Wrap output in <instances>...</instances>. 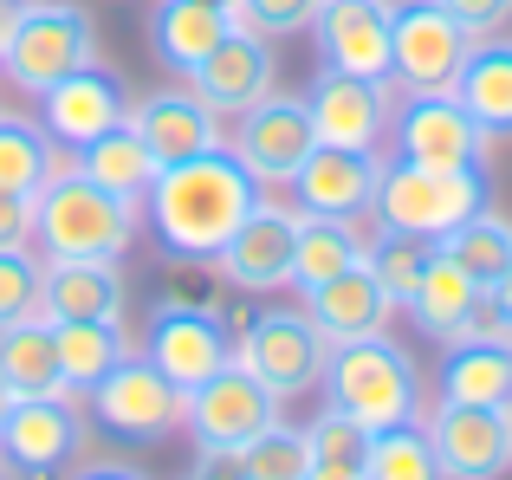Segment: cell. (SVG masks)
I'll return each instance as SVG.
<instances>
[{
  "mask_svg": "<svg viewBox=\"0 0 512 480\" xmlns=\"http://www.w3.org/2000/svg\"><path fill=\"white\" fill-rule=\"evenodd\" d=\"M260 195H266V182L221 143V150H201V156L156 169L150 195H143V215H150L156 247L175 266H214V253L234 240V228L253 215Z\"/></svg>",
  "mask_w": 512,
  "mask_h": 480,
  "instance_id": "6da1fadb",
  "label": "cell"
},
{
  "mask_svg": "<svg viewBox=\"0 0 512 480\" xmlns=\"http://www.w3.org/2000/svg\"><path fill=\"white\" fill-rule=\"evenodd\" d=\"M318 383H325V403L344 409L363 435H383V429H396V422H422V377H415V357L402 351L389 331L331 344Z\"/></svg>",
  "mask_w": 512,
  "mask_h": 480,
  "instance_id": "7a4b0ae2",
  "label": "cell"
},
{
  "mask_svg": "<svg viewBox=\"0 0 512 480\" xmlns=\"http://www.w3.org/2000/svg\"><path fill=\"white\" fill-rule=\"evenodd\" d=\"M33 240L46 260H124L137 240V202L111 195L78 163H65L33 195Z\"/></svg>",
  "mask_w": 512,
  "mask_h": 480,
  "instance_id": "3957f363",
  "label": "cell"
},
{
  "mask_svg": "<svg viewBox=\"0 0 512 480\" xmlns=\"http://www.w3.org/2000/svg\"><path fill=\"white\" fill-rule=\"evenodd\" d=\"M493 208V176L487 169H428V163H383V182H376V228L383 234H415L435 247L441 234H454L467 215Z\"/></svg>",
  "mask_w": 512,
  "mask_h": 480,
  "instance_id": "277c9868",
  "label": "cell"
},
{
  "mask_svg": "<svg viewBox=\"0 0 512 480\" xmlns=\"http://www.w3.org/2000/svg\"><path fill=\"white\" fill-rule=\"evenodd\" d=\"M98 59V26H91L85 7L72 0H26L20 20H13V39L0 52V72L13 78V91H46L59 85L65 72Z\"/></svg>",
  "mask_w": 512,
  "mask_h": 480,
  "instance_id": "5b68a950",
  "label": "cell"
},
{
  "mask_svg": "<svg viewBox=\"0 0 512 480\" xmlns=\"http://www.w3.org/2000/svg\"><path fill=\"white\" fill-rule=\"evenodd\" d=\"M234 338H240V318L221 312L214 299H163L150 312V331H143V357L175 390H195L214 370L234 364Z\"/></svg>",
  "mask_w": 512,
  "mask_h": 480,
  "instance_id": "8992f818",
  "label": "cell"
},
{
  "mask_svg": "<svg viewBox=\"0 0 512 480\" xmlns=\"http://www.w3.org/2000/svg\"><path fill=\"white\" fill-rule=\"evenodd\" d=\"M474 33L441 0H396L389 7V85L396 91H454Z\"/></svg>",
  "mask_w": 512,
  "mask_h": 480,
  "instance_id": "52a82bcc",
  "label": "cell"
},
{
  "mask_svg": "<svg viewBox=\"0 0 512 480\" xmlns=\"http://www.w3.org/2000/svg\"><path fill=\"white\" fill-rule=\"evenodd\" d=\"M234 357L279 396V403H292V396L318 390L325 357H331V338L305 318V305H299V312H292V305H266V312H253L247 325H240Z\"/></svg>",
  "mask_w": 512,
  "mask_h": 480,
  "instance_id": "ba28073f",
  "label": "cell"
},
{
  "mask_svg": "<svg viewBox=\"0 0 512 480\" xmlns=\"http://www.w3.org/2000/svg\"><path fill=\"white\" fill-rule=\"evenodd\" d=\"M85 403H91L98 435H111V442H124V448H150V442H163V435L182 429L188 390H175V383L150 364V357L130 351L124 364H117L111 377H104L98 390L85 396Z\"/></svg>",
  "mask_w": 512,
  "mask_h": 480,
  "instance_id": "9c48e42d",
  "label": "cell"
},
{
  "mask_svg": "<svg viewBox=\"0 0 512 480\" xmlns=\"http://www.w3.org/2000/svg\"><path fill=\"white\" fill-rule=\"evenodd\" d=\"M402 163H428V169H487L493 137L467 117V104L454 91H402V111L389 117Z\"/></svg>",
  "mask_w": 512,
  "mask_h": 480,
  "instance_id": "30bf717a",
  "label": "cell"
},
{
  "mask_svg": "<svg viewBox=\"0 0 512 480\" xmlns=\"http://www.w3.org/2000/svg\"><path fill=\"white\" fill-rule=\"evenodd\" d=\"M85 435L91 422L78 396H13L7 422H0V455L20 480H46L85 455Z\"/></svg>",
  "mask_w": 512,
  "mask_h": 480,
  "instance_id": "8fae6325",
  "label": "cell"
},
{
  "mask_svg": "<svg viewBox=\"0 0 512 480\" xmlns=\"http://www.w3.org/2000/svg\"><path fill=\"white\" fill-rule=\"evenodd\" d=\"M422 435L441 461V480H506L512 468V409L428 403Z\"/></svg>",
  "mask_w": 512,
  "mask_h": 480,
  "instance_id": "7c38bea8",
  "label": "cell"
},
{
  "mask_svg": "<svg viewBox=\"0 0 512 480\" xmlns=\"http://www.w3.org/2000/svg\"><path fill=\"white\" fill-rule=\"evenodd\" d=\"M227 150H234L266 189H286V182L299 176V163L318 150L305 98L299 91H273V98H260L253 111H240L234 130H227Z\"/></svg>",
  "mask_w": 512,
  "mask_h": 480,
  "instance_id": "4fadbf2b",
  "label": "cell"
},
{
  "mask_svg": "<svg viewBox=\"0 0 512 480\" xmlns=\"http://www.w3.org/2000/svg\"><path fill=\"white\" fill-rule=\"evenodd\" d=\"M273 422H279V396L266 390L240 357L227 370H214L208 383H195L188 403H182V429L195 435V442H221V448H247L253 435L273 429Z\"/></svg>",
  "mask_w": 512,
  "mask_h": 480,
  "instance_id": "5bb4252c",
  "label": "cell"
},
{
  "mask_svg": "<svg viewBox=\"0 0 512 480\" xmlns=\"http://www.w3.org/2000/svg\"><path fill=\"white\" fill-rule=\"evenodd\" d=\"M292 240H299V208L260 195L253 215L234 228V240L214 253V273H221L234 292H253V299L286 292L292 286Z\"/></svg>",
  "mask_w": 512,
  "mask_h": 480,
  "instance_id": "9a60e30c",
  "label": "cell"
},
{
  "mask_svg": "<svg viewBox=\"0 0 512 480\" xmlns=\"http://www.w3.org/2000/svg\"><path fill=\"white\" fill-rule=\"evenodd\" d=\"M396 85H376V78H350V72H331L318 65V78L299 91L305 98V117H312V137L318 143H338V150H376L389 137V104Z\"/></svg>",
  "mask_w": 512,
  "mask_h": 480,
  "instance_id": "2e32d148",
  "label": "cell"
},
{
  "mask_svg": "<svg viewBox=\"0 0 512 480\" xmlns=\"http://www.w3.org/2000/svg\"><path fill=\"white\" fill-rule=\"evenodd\" d=\"M124 117H130V85L111 72V65H98V59L39 91V124L52 130L59 150H85L91 137L117 130Z\"/></svg>",
  "mask_w": 512,
  "mask_h": 480,
  "instance_id": "e0dca14e",
  "label": "cell"
},
{
  "mask_svg": "<svg viewBox=\"0 0 512 480\" xmlns=\"http://www.w3.org/2000/svg\"><path fill=\"white\" fill-rule=\"evenodd\" d=\"M376 182H383V156H376V150H338V143H318L286 189H292V208H299V215L363 221L370 202H376Z\"/></svg>",
  "mask_w": 512,
  "mask_h": 480,
  "instance_id": "ac0fdd59",
  "label": "cell"
},
{
  "mask_svg": "<svg viewBox=\"0 0 512 480\" xmlns=\"http://www.w3.org/2000/svg\"><path fill=\"white\" fill-rule=\"evenodd\" d=\"M318 65L389 85V0H325L312 20Z\"/></svg>",
  "mask_w": 512,
  "mask_h": 480,
  "instance_id": "d6986e66",
  "label": "cell"
},
{
  "mask_svg": "<svg viewBox=\"0 0 512 480\" xmlns=\"http://www.w3.org/2000/svg\"><path fill=\"white\" fill-rule=\"evenodd\" d=\"M124 124L150 143L156 163H182V156H201V150H221V143H227V117L214 111L195 85H188V91H150V98H130Z\"/></svg>",
  "mask_w": 512,
  "mask_h": 480,
  "instance_id": "ffe728a7",
  "label": "cell"
},
{
  "mask_svg": "<svg viewBox=\"0 0 512 480\" xmlns=\"http://www.w3.org/2000/svg\"><path fill=\"white\" fill-rule=\"evenodd\" d=\"M188 85H195L221 117H240V111H253L260 98H273V91H279V52H273V39L234 26V33H227L221 46L195 65Z\"/></svg>",
  "mask_w": 512,
  "mask_h": 480,
  "instance_id": "44dd1931",
  "label": "cell"
},
{
  "mask_svg": "<svg viewBox=\"0 0 512 480\" xmlns=\"http://www.w3.org/2000/svg\"><path fill=\"white\" fill-rule=\"evenodd\" d=\"M39 312L52 325H65V318H124L130 279L117 260H46V273H39Z\"/></svg>",
  "mask_w": 512,
  "mask_h": 480,
  "instance_id": "7402d4cb",
  "label": "cell"
},
{
  "mask_svg": "<svg viewBox=\"0 0 512 480\" xmlns=\"http://www.w3.org/2000/svg\"><path fill=\"white\" fill-rule=\"evenodd\" d=\"M305 299V318H312L318 331H325L331 344H350V338H370V331H383L389 325V292L376 286V273H370V260H357V266H344V273H331V279H318L312 292H299Z\"/></svg>",
  "mask_w": 512,
  "mask_h": 480,
  "instance_id": "603a6c76",
  "label": "cell"
},
{
  "mask_svg": "<svg viewBox=\"0 0 512 480\" xmlns=\"http://www.w3.org/2000/svg\"><path fill=\"white\" fill-rule=\"evenodd\" d=\"M227 33H234V13L208 7V0H156V13H150V46L175 78H195V65Z\"/></svg>",
  "mask_w": 512,
  "mask_h": 480,
  "instance_id": "cb8c5ba5",
  "label": "cell"
},
{
  "mask_svg": "<svg viewBox=\"0 0 512 480\" xmlns=\"http://www.w3.org/2000/svg\"><path fill=\"white\" fill-rule=\"evenodd\" d=\"M454 98L493 143H512V39H474L461 78H454Z\"/></svg>",
  "mask_w": 512,
  "mask_h": 480,
  "instance_id": "d4e9b609",
  "label": "cell"
},
{
  "mask_svg": "<svg viewBox=\"0 0 512 480\" xmlns=\"http://www.w3.org/2000/svg\"><path fill=\"white\" fill-rule=\"evenodd\" d=\"M0 377L13 396H72L59 370V338H52L46 312H26L13 325H0Z\"/></svg>",
  "mask_w": 512,
  "mask_h": 480,
  "instance_id": "484cf974",
  "label": "cell"
},
{
  "mask_svg": "<svg viewBox=\"0 0 512 480\" xmlns=\"http://www.w3.org/2000/svg\"><path fill=\"white\" fill-rule=\"evenodd\" d=\"M52 338H59V370L72 396H91L130 357L124 318H65V325H52Z\"/></svg>",
  "mask_w": 512,
  "mask_h": 480,
  "instance_id": "4316f807",
  "label": "cell"
},
{
  "mask_svg": "<svg viewBox=\"0 0 512 480\" xmlns=\"http://www.w3.org/2000/svg\"><path fill=\"white\" fill-rule=\"evenodd\" d=\"M480 279L467 273L461 260H448V253H428V273H422V286H415V299L402 305V312L415 318V331L422 338H435V344H454V331H461V318L474 312V299H480Z\"/></svg>",
  "mask_w": 512,
  "mask_h": 480,
  "instance_id": "83f0119b",
  "label": "cell"
},
{
  "mask_svg": "<svg viewBox=\"0 0 512 480\" xmlns=\"http://www.w3.org/2000/svg\"><path fill=\"white\" fill-rule=\"evenodd\" d=\"M441 403L512 409V338H500V344H448V357H441Z\"/></svg>",
  "mask_w": 512,
  "mask_h": 480,
  "instance_id": "f1b7e54d",
  "label": "cell"
},
{
  "mask_svg": "<svg viewBox=\"0 0 512 480\" xmlns=\"http://www.w3.org/2000/svg\"><path fill=\"white\" fill-rule=\"evenodd\" d=\"M78 169H85L91 182H104L111 195H124V202H143L163 163L150 156V143L130 124H117V130H104V137H91L85 150H78Z\"/></svg>",
  "mask_w": 512,
  "mask_h": 480,
  "instance_id": "f546056e",
  "label": "cell"
},
{
  "mask_svg": "<svg viewBox=\"0 0 512 480\" xmlns=\"http://www.w3.org/2000/svg\"><path fill=\"white\" fill-rule=\"evenodd\" d=\"M370 240L357 234V221H331V215H299V240H292V286L312 292L318 279L344 273L363 260Z\"/></svg>",
  "mask_w": 512,
  "mask_h": 480,
  "instance_id": "4dcf8cb0",
  "label": "cell"
},
{
  "mask_svg": "<svg viewBox=\"0 0 512 480\" xmlns=\"http://www.w3.org/2000/svg\"><path fill=\"white\" fill-rule=\"evenodd\" d=\"M59 169H65V150L52 143V130H46V124L0 111V189L39 195L52 176H59Z\"/></svg>",
  "mask_w": 512,
  "mask_h": 480,
  "instance_id": "1f68e13d",
  "label": "cell"
},
{
  "mask_svg": "<svg viewBox=\"0 0 512 480\" xmlns=\"http://www.w3.org/2000/svg\"><path fill=\"white\" fill-rule=\"evenodd\" d=\"M435 247L448 253V260H461L467 273L480 279V286H493V279L512 266V221L493 215V208H480V215H467L454 234H441Z\"/></svg>",
  "mask_w": 512,
  "mask_h": 480,
  "instance_id": "d6a6232c",
  "label": "cell"
},
{
  "mask_svg": "<svg viewBox=\"0 0 512 480\" xmlns=\"http://www.w3.org/2000/svg\"><path fill=\"white\" fill-rule=\"evenodd\" d=\"M363 480H441V461L428 448L422 422H396V429L370 435L363 448Z\"/></svg>",
  "mask_w": 512,
  "mask_h": 480,
  "instance_id": "836d02e7",
  "label": "cell"
},
{
  "mask_svg": "<svg viewBox=\"0 0 512 480\" xmlns=\"http://www.w3.org/2000/svg\"><path fill=\"white\" fill-rule=\"evenodd\" d=\"M428 240H415V234H383L376 228V240L363 247V260H370V273H376V286L389 292V305H409L415 299V286H422V273H428Z\"/></svg>",
  "mask_w": 512,
  "mask_h": 480,
  "instance_id": "e575fe53",
  "label": "cell"
},
{
  "mask_svg": "<svg viewBox=\"0 0 512 480\" xmlns=\"http://www.w3.org/2000/svg\"><path fill=\"white\" fill-rule=\"evenodd\" d=\"M240 455H247V480H305V468H312V442H305V429H292V422L260 429Z\"/></svg>",
  "mask_w": 512,
  "mask_h": 480,
  "instance_id": "d590c367",
  "label": "cell"
},
{
  "mask_svg": "<svg viewBox=\"0 0 512 480\" xmlns=\"http://www.w3.org/2000/svg\"><path fill=\"white\" fill-rule=\"evenodd\" d=\"M39 273H46L39 247H0V325L39 312Z\"/></svg>",
  "mask_w": 512,
  "mask_h": 480,
  "instance_id": "8d00e7d4",
  "label": "cell"
},
{
  "mask_svg": "<svg viewBox=\"0 0 512 480\" xmlns=\"http://www.w3.org/2000/svg\"><path fill=\"white\" fill-rule=\"evenodd\" d=\"M318 7L325 0H234V26L260 39H292V33H312Z\"/></svg>",
  "mask_w": 512,
  "mask_h": 480,
  "instance_id": "74e56055",
  "label": "cell"
},
{
  "mask_svg": "<svg viewBox=\"0 0 512 480\" xmlns=\"http://www.w3.org/2000/svg\"><path fill=\"white\" fill-rule=\"evenodd\" d=\"M305 442H312L318 461H363V448H370V435L357 429V422L344 416V409H318L312 422H305Z\"/></svg>",
  "mask_w": 512,
  "mask_h": 480,
  "instance_id": "f35d334b",
  "label": "cell"
},
{
  "mask_svg": "<svg viewBox=\"0 0 512 480\" xmlns=\"http://www.w3.org/2000/svg\"><path fill=\"white\" fill-rule=\"evenodd\" d=\"M441 7H448L454 20H461L467 33H474V39L506 33V20H512V0H441Z\"/></svg>",
  "mask_w": 512,
  "mask_h": 480,
  "instance_id": "ab89813d",
  "label": "cell"
},
{
  "mask_svg": "<svg viewBox=\"0 0 512 480\" xmlns=\"http://www.w3.org/2000/svg\"><path fill=\"white\" fill-rule=\"evenodd\" d=\"M188 480H247V455H240V448H221V442H195Z\"/></svg>",
  "mask_w": 512,
  "mask_h": 480,
  "instance_id": "60d3db41",
  "label": "cell"
},
{
  "mask_svg": "<svg viewBox=\"0 0 512 480\" xmlns=\"http://www.w3.org/2000/svg\"><path fill=\"white\" fill-rule=\"evenodd\" d=\"M0 247H33V195L0 189Z\"/></svg>",
  "mask_w": 512,
  "mask_h": 480,
  "instance_id": "b9f144b4",
  "label": "cell"
},
{
  "mask_svg": "<svg viewBox=\"0 0 512 480\" xmlns=\"http://www.w3.org/2000/svg\"><path fill=\"white\" fill-rule=\"evenodd\" d=\"M305 480H363V461H318V455H312Z\"/></svg>",
  "mask_w": 512,
  "mask_h": 480,
  "instance_id": "7bdbcfd3",
  "label": "cell"
},
{
  "mask_svg": "<svg viewBox=\"0 0 512 480\" xmlns=\"http://www.w3.org/2000/svg\"><path fill=\"white\" fill-rule=\"evenodd\" d=\"M72 480H143V468H130V461H91V468H78Z\"/></svg>",
  "mask_w": 512,
  "mask_h": 480,
  "instance_id": "ee69618b",
  "label": "cell"
},
{
  "mask_svg": "<svg viewBox=\"0 0 512 480\" xmlns=\"http://www.w3.org/2000/svg\"><path fill=\"white\" fill-rule=\"evenodd\" d=\"M487 299L500 305V318H506V331H512V266H506V273H500V279L487 286Z\"/></svg>",
  "mask_w": 512,
  "mask_h": 480,
  "instance_id": "f6af8a7d",
  "label": "cell"
},
{
  "mask_svg": "<svg viewBox=\"0 0 512 480\" xmlns=\"http://www.w3.org/2000/svg\"><path fill=\"white\" fill-rule=\"evenodd\" d=\"M20 7H26V0H0V52H7V39H13V20H20Z\"/></svg>",
  "mask_w": 512,
  "mask_h": 480,
  "instance_id": "bcb514c9",
  "label": "cell"
},
{
  "mask_svg": "<svg viewBox=\"0 0 512 480\" xmlns=\"http://www.w3.org/2000/svg\"><path fill=\"white\" fill-rule=\"evenodd\" d=\"M7 409H13V390H7V377H0V422H7Z\"/></svg>",
  "mask_w": 512,
  "mask_h": 480,
  "instance_id": "7dc6e473",
  "label": "cell"
},
{
  "mask_svg": "<svg viewBox=\"0 0 512 480\" xmlns=\"http://www.w3.org/2000/svg\"><path fill=\"white\" fill-rule=\"evenodd\" d=\"M208 7H227V13H234V0H208Z\"/></svg>",
  "mask_w": 512,
  "mask_h": 480,
  "instance_id": "c3c4849f",
  "label": "cell"
},
{
  "mask_svg": "<svg viewBox=\"0 0 512 480\" xmlns=\"http://www.w3.org/2000/svg\"><path fill=\"white\" fill-rule=\"evenodd\" d=\"M0 480H7V474H0Z\"/></svg>",
  "mask_w": 512,
  "mask_h": 480,
  "instance_id": "681fc988",
  "label": "cell"
}]
</instances>
